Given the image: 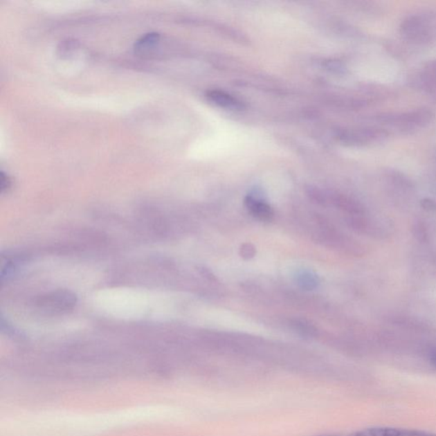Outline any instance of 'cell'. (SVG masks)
<instances>
[{"label": "cell", "instance_id": "cell-1", "mask_svg": "<svg viewBox=\"0 0 436 436\" xmlns=\"http://www.w3.org/2000/svg\"><path fill=\"white\" fill-rule=\"evenodd\" d=\"M400 32L408 42L426 44L436 35V17L431 14H413L402 21Z\"/></svg>", "mask_w": 436, "mask_h": 436}, {"label": "cell", "instance_id": "cell-2", "mask_svg": "<svg viewBox=\"0 0 436 436\" xmlns=\"http://www.w3.org/2000/svg\"><path fill=\"white\" fill-rule=\"evenodd\" d=\"M434 120V113L428 109H417L405 113L382 114L379 120L401 131H412L426 127Z\"/></svg>", "mask_w": 436, "mask_h": 436}, {"label": "cell", "instance_id": "cell-3", "mask_svg": "<svg viewBox=\"0 0 436 436\" xmlns=\"http://www.w3.org/2000/svg\"><path fill=\"white\" fill-rule=\"evenodd\" d=\"M76 296L69 291L59 290L40 297L37 305L44 311L51 313H66L75 308Z\"/></svg>", "mask_w": 436, "mask_h": 436}, {"label": "cell", "instance_id": "cell-4", "mask_svg": "<svg viewBox=\"0 0 436 436\" xmlns=\"http://www.w3.org/2000/svg\"><path fill=\"white\" fill-rule=\"evenodd\" d=\"M346 436H436V435L430 432L406 430V428L374 427L353 432Z\"/></svg>", "mask_w": 436, "mask_h": 436}, {"label": "cell", "instance_id": "cell-5", "mask_svg": "<svg viewBox=\"0 0 436 436\" xmlns=\"http://www.w3.org/2000/svg\"><path fill=\"white\" fill-rule=\"evenodd\" d=\"M245 204L253 215L264 221H269L273 219V210L271 206L258 197L257 194H250L245 199Z\"/></svg>", "mask_w": 436, "mask_h": 436}, {"label": "cell", "instance_id": "cell-6", "mask_svg": "<svg viewBox=\"0 0 436 436\" xmlns=\"http://www.w3.org/2000/svg\"><path fill=\"white\" fill-rule=\"evenodd\" d=\"M208 98L221 108L231 110H242L244 108L243 103L239 100L224 91H210L208 92Z\"/></svg>", "mask_w": 436, "mask_h": 436}, {"label": "cell", "instance_id": "cell-7", "mask_svg": "<svg viewBox=\"0 0 436 436\" xmlns=\"http://www.w3.org/2000/svg\"><path fill=\"white\" fill-rule=\"evenodd\" d=\"M419 84L421 88L428 91L436 90V59L428 62L423 71L419 75Z\"/></svg>", "mask_w": 436, "mask_h": 436}, {"label": "cell", "instance_id": "cell-8", "mask_svg": "<svg viewBox=\"0 0 436 436\" xmlns=\"http://www.w3.org/2000/svg\"><path fill=\"white\" fill-rule=\"evenodd\" d=\"M158 38H160V35L158 33H147V35L136 42V50L138 51L149 50L158 42Z\"/></svg>", "mask_w": 436, "mask_h": 436}, {"label": "cell", "instance_id": "cell-9", "mask_svg": "<svg viewBox=\"0 0 436 436\" xmlns=\"http://www.w3.org/2000/svg\"><path fill=\"white\" fill-rule=\"evenodd\" d=\"M299 284L307 289H312L317 284L316 275H310L309 273H302L299 275Z\"/></svg>", "mask_w": 436, "mask_h": 436}, {"label": "cell", "instance_id": "cell-10", "mask_svg": "<svg viewBox=\"0 0 436 436\" xmlns=\"http://www.w3.org/2000/svg\"><path fill=\"white\" fill-rule=\"evenodd\" d=\"M296 330L298 332H300L302 335H310L312 336L316 334V328L310 326L309 323H305L304 321H295L293 324Z\"/></svg>", "mask_w": 436, "mask_h": 436}, {"label": "cell", "instance_id": "cell-11", "mask_svg": "<svg viewBox=\"0 0 436 436\" xmlns=\"http://www.w3.org/2000/svg\"><path fill=\"white\" fill-rule=\"evenodd\" d=\"M240 256L245 260H251L256 254V249L251 244H244L239 251Z\"/></svg>", "mask_w": 436, "mask_h": 436}, {"label": "cell", "instance_id": "cell-12", "mask_svg": "<svg viewBox=\"0 0 436 436\" xmlns=\"http://www.w3.org/2000/svg\"><path fill=\"white\" fill-rule=\"evenodd\" d=\"M421 206L428 212H436V202L433 199H424L421 201Z\"/></svg>", "mask_w": 436, "mask_h": 436}, {"label": "cell", "instance_id": "cell-13", "mask_svg": "<svg viewBox=\"0 0 436 436\" xmlns=\"http://www.w3.org/2000/svg\"><path fill=\"white\" fill-rule=\"evenodd\" d=\"M2 179H1V190L2 191H5L6 190H8V188L10 186V181L9 179L8 176H5V174H3V173H2L1 174Z\"/></svg>", "mask_w": 436, "mask_h": 436}, {"label": "cell", "instance_id": "cell-14", "mask_svg": "<svg viewBox=\"0 0 436 436\" xmlns=\"http://www.w3.org/2000/svg\"><path fill=\"white\" fill-rule=\"evenodd\" d=\"M202 271L203 275H206V278L213 280V282L217 280L216 276L213 275L212 272L209 271L208 269H202Z\"/></svg>", "mask_w": 436, "mask_h": 436}, {"label": "cell", "instance_id": "cell-15", "mask_svg": "<svg viewBox=\"0 0 436 436\" xmlns=\"http://www.w3.org/2000/svg\"><path fill=\"white\" fill-rule=\"evenodd\" d=\"M430 361L431 365L436 367V349L430 353Z\"/></svg>", "mask_w": 436, "mask_h": 436}, {"label": "cell", "instance_id": "cell-16", "mask_svg": "<svg viewBox=\"0 0 436 436\" xmlns=\"http://www.w3.org/2000/svg\"><path fill=\"white\" fill-rule=\"evenodd\" d=\"M312 436H346V435H339V434H323V435H317Z\"/></svg>", "mask_w": 436, "mask_h": 436}]
</instances>
